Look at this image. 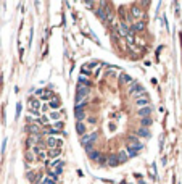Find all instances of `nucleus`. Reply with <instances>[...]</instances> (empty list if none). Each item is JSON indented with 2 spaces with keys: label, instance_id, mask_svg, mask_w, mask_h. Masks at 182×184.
Segmentation results:
<instances>
[{
  "label": "nucleus",
  "instance_id": "nucleus-1",
  "mask_svg": "<svg viewBox=\"0 0 182 184\" xmlns=\"http://www.w3.org/2000/svg\"><path fill=\"white\" fill-rule=\"evenodd\" d=\"M90 89L89 87H78V94H76V105H84V100H85V97L89 95Z\"/></svg>",
  "mask_w": 182,
  "mask_h": 184
},
{
  "label": "nucleus",
  "instance_id": "nucleus-2",
  "mask_svg": "<svg viewBox=\"0 0 182 184\" xmlns=\"http://www.w3.org/2000/svg\"><path fill=\"white\" fill-rule=\"evenodd\" d=\"M145 92V87H143L142 84H139V82H134L132 86H131V89H129V94L131 95H136V97H139L140 94H143Z\"/></svg>",
  "mask_w": 182,
  "mask_h": 184
},
{
  "label": "nucleus",
  "instance_id": "nucleus-3",
  "mask_svg": "<svg viewBox=\"0 0 182 184\" xmlns=\"http://www.w3.org/2000/svg\"><path fill=\"white\" fill-rule=\"evenodd\" d=\"M89 158L93 160V162H98V163H105V162H107V158L102 155L100 150H92V152H89Z\"/></svg>",
  "mask_w": 182,
  "mask_h": 184
},
{
  "label": "nucleus",
  "instance_id": "nucleus-4",
  "mask_svg": "<svg viewBox=\"0 0 182 184\" xmlns=\"http://www.w3.org/2000/svg\"><path fill=\"white\" fill-rule=\"evenodd\" d=\"M97 137H98V134H97V132L84 134V136H82V139H81V142H82V145H90V142L93 144L95 141H97Z\"/></svg>",
  "mask_w": 182,
  "mask_h": 184
},
{
  "label": "nucleus",
  "instance_id": "nucleus-5",
  "mask_svg": "<svg viewBox=\"0 0 182 184\" xmlns=\"http://www.w3.org/2000/svg\"><path fill=\"white\" fill-rule=\"evenodd\" d=\"M47 145H49L50 149H61L63 141H60V139H55V137H49V139H47Z\"/></svg>",
  "mask_w": 182,
  "mask_h": 184
},
{
  "label": "nucleus",
  "instance_id": "nucleus-6",
  "mask_svg": "<svg viewBox=\"0 0 182 184\" xmlns=\"http://www.w3.org/2000/svg\"><path fill=\"white\" fill-rule=\"evenodd\" d=\"M129 15L134 16V18H137V19H140V18L143 16V10H142L140 7H137V5H134V7H131V10H129Z\"/></svg>",
  "mask_w": 182,
  "mask_h": 184
},
{
  "label": "nucleus",
  "instance_id": "nucleus-7",
  "mask_svg": "<svg viewBox=\"0 0 182 184\" xmlns=\"http://www.w3.org/2000/svg\"><path fill=\"white\" fill-rule=\"evenodd\" d=\"M95 66H97V63H85L82 68H81V73L84 74V76H89V74H92V70H93V68Z\"/></svg>",
  "mask_w": 182,
  "mask_h": 184
},
{
  "label": "nucleus",
  "instance_id": "nucleus-8",
  "mask_svg": "<svg viewBox=\"0 0 182 184\" xmlns=\"http://www.w3.org/2000/svg\"><path fill=\"white\" fill-rule=\"evenodd\" d=\"M36 94L39 95L42 100H50V99H52V95H53L50 89H47V91H45V89H39V91H37Z\"/></svg>",
  "mask_w": 182,
  "mask_h": 184
},
{
  "label": "nucleus",
  "instance_id": "nucleus-9",
  "mask_svg": "<svg viewBox=\"0 0 182 184\" xmlns=\"http://www.w3.org/2000/svg\"><path fill=\"white\" fill-rule=\"evenodd\" d=\"M148 102H150V99H148V95H139L137 97V100H136V103H137V107H148Z\"/></svg>",
  "mask_w": 182,
  "mask_h": 184
},
{
  "label": "nucleus",
  "instance_id": "nucleus-10",
  "mask_svg": "<svg viewBox=\"0 0 182 184\" xmlns=\"http://www.w3.org/2000/svg\"><path fill=\"white\" fill-rule=\"evenodd\" d=\"M74 116H76V120L81 121L85 118V113H84V105H78L76 107V112H74Z\"/></svg>",
  "mask_w": 182,
  "mask_h": 184
},
{
  "label": "nucleus",
  "instance_id": "nucleus-11",
  "mask_svg": "<svg viewBox=\"0 0 182 184\" xmlns=\"http://www.w3.org/2000/svg\"><path fill=\"white\" fill-rule=\"evenodd\" d=\"M107 162H108L110 167H118V165H119V158H118V155H116V153L108 155V157H107Z\"/></svg>",
  "mask_w": 182,
  "mask_h": 184
},
{
  "label": "nucleus",
  "instance_id": "nucleus-12",
  "mask_svg": "<svg viewBox=\"0 0 182 184\" xmlns=\"http://www.w3.org/2000/svg\"><path fill=\"white\" fill-rule=\"evenodd\" d=\"M95 15H97L100 19H102V21H107V18H108V15H111V13H107V10H105V8H97V10H95Z\"/></svg>",
  "mask_w": 182,
  "mask_h": 184
},
{
  "label": "nucleus",
  "instance_id": "nucleus-13",
  "mask_svg": "<svg viewBox=\"0 0 182 184\" xmlns=\"http://www.w3.org/2000/svg\"><path fill=\"white\" fill-rule=\"evenodd\" d=\"M127 152V157H136V155L139 153V150H142V145H137V147H132V145H129V147L126 149Z\"/></svg>",
  "mask_w": 182,
  "mask_h": 184
},
{
  "label": "nucleus",
  "instance_id": "nucleus-14",
  "mask_svg": "<svg viewBox=\"0 0 182 184\" xmlns=\"http://www.w3.org/2000/svg\"><path fill=\"white\" fill-rule=\"evenodd\" d=\"M150 113H151V108H150V107H142V108L137 112V115L140 116V118H148Z\"/></svg>",
  "mask_w": 182,
  "mask_h": 184
},
{
  "label": "nucleus",
  "instance_id": "nucleus-15",
  "mask_svg": "<svg viewBox=\"0 0 182 184\" xmlns=\"http://www.w3.org/2000/svg\"><path fill=\"white\" fill-rule=\"evenodd\" d=\"M26 129L29 131L32 136H41V126H37V124H29Z\"/></svg>",
  "mask_w": 182,
  "mask_h": 184
},
{
  "label": "nucleus",
  "instance_id": "nucleus-16",
  "mask_svg": "<svg viewBox=\"0 0 182 184\" xmlns=\"http://www.w3.org/2000/svg\"><path fill=\"white\" fill-rule=\"evenodd\" d=\"M126 141H127V144H129V145H132V147H137V145H142V144L139 142V139H137V136H127Z\"/></svg>",
  "mask_w": 182,
  "mask_h": 184
},
{
  "label": "nucleus",
  "instance_id": "nucleus-17",
  "mask_svg": "<svg viewBox=\"0 0 182 184\" xmlns=\"http://www.w3.org/2000/svg\"><path fill=\"white\" fill-rule=\"evenodd\" d=\"M137 137H145V139H148V137H150V131H148L147 128H139V129H137Z\"/></svg>",
  "mask_w": 182,
  "mask_h": 184
},
{
  "label": "nucleus",
  "instance_id": "nucleus-18",
  "mask_svg": "<svg viewBox=\"0 0 182 184\" xmlns=\"http://www.w3.org/2000/svg\"><path fill=\"white\" fill-rule=\"evenodd\" d=\"M127 82H132V77L126 73H121L119 74V84H127Z\"/></svg>",
  "mask_w": 182,
  "mask_h": 184
},
{
  "label": "nucleus",
  "instance_id": "nucleus-19",
  "mask_svg": "<svg viewBox=\"0 0 182 184\" xmlns=\"http://www.w3.org/2000/svg\"><path fill=\"white\" fill-rule=\"evenodd\" d=\"M78 87H89V89H90V82L85 79L84 76H79V79H78Z\"/></svg>",
  "mask_w": 182,
  "mask_h": 184
},
{
  "label": "nucleus",
  "instance_id": "nucleus-20",
  "mask_svg": "<svg viewBox=\"0 0 182 184\" xmlns=\"http://www.w3.org/2000/svg\"><path fill=\"white\" fill-rule=\"evenodd\" d=\"M31 108L32 110H36V112H39V108H41V100L39 99H31Z\"/></svg>",
  "mask_w": 182,
  "mask_h": 184
},
{
  "label": "nucleus",
  "instance_id": "nucleus-21",
  "mask_svg": "<svg viewBox=\"0 0 182 184\" xmlns=\"http://www.w3.org/2000/svg\"><path fill=\"white\" fill-rule=\"evenodd\" d=\"M118 32H121V36H124V37H127V36H129V27H127V24L122 23V24L119 26V31H118Z\"/></svg>",
  "mask_w": 182,
  "mask_h": 184
},
{
  "label": "nucleus",
  "instance_id": "nucleus-22",
  "mask_svg": "<svg viewBox=\"0 0 182 184\" xmlns=\"http://www.w3.org/2000/svg\"><path fill=\"white\" fill-rule=\"evenodd\" d=\"M47 165H50V167H53V168H63V167H65V162H61V160H53L52 163H47Z\"/></svg>",
  "mask_w": 182,
  "mask_h": 184
},
{
  "label": "nucleus",
  "instance_id": "nucleus-23",
  "mask_svg": "<svg viewBox=\"0 0 182 184\" xmlns=\"http://www.w3.org/2000/svg\"><path fill=\"white\" fill-rule=\"evenodd\" d=\"M76 131H78V134L84 136V132H85V124H82L81 121H78V124H76Z\"/></svg>",
  "mask_w": 182,
  "mask_h": 184
},
{
  "label": "nucleus",
  "instance_id": "nucleus-24",
  "mask_svg": "<svg viewBox=\"0 0 182 184\" xmlns=\"http://www.w3.org/2000/svg\"><path fill=\"white\" fill-rule=\"evenodd\" d=\"M132 29H134V31H143V29H145V23H143V21H137L136 24L132 26Z\"/></svg>",
  "mask_w": 182,
  "mask_h": 184
},
{
  "label": "nucleus",
  "instance_id": "nucleus-25",
  "mask_svg": "<svg viewBox=\"0 0 182 184\" xmlns=\"http://www.w3.org/2000/svg\"><path fill=\"white\" fill-rule=\"evenodd\" d=\"M49 155H50L52 158H56L58 155H61V149H50L49 150Z\"/></svg>",
  "mask_w": 182,
  "mask_h": 184
},
{
  "label": "nucleus",
  "instance_id": "nucleus-26",
  "mask_svg": "<svg viewBox=\"0 0 182 184\" xmlns=\"http://www.w3.org/2000/svg\"><path fill=\"white\" fill-rule=\"evenodd\" d=\"M118 158H119V163H124V162H127V153L126 152H124V150H121L119 153H118Z\"/></svg>",
  "mask_w": 182,
  "mask_h": 184
},
{
  "label": "nucleus",
  "instance_id": "nucleus-27",
  "mask_svg": "<svg viewBox=\"0 0 182 184\" xmlns=\"http://www.w3.org/2000/svg\"><path fill=\"white\" fill-rule=\"evenodd\" d=\"M140 124H142V128H148V126L151 124V120L150 118H142L140 120Z\"/></svg>",
  "mask_w": 182,
  "mask_h": 184
},
{
  "label": "nucleus",
  "instance_id": "nucleus-28",
  "mask_svg": "<svg viewBox=\"0 0 182 184\" xmlns=\"http://www.w3.org/2000/svg\"><path fill=\"white\" fill-rule=\"evenodd\" d=\"M50 118H52V120H60V118H61V113H60V112H52Z\"/></svg>",
  "mask_w": 182,
  "mask_h": 184
},
{
  "label": "nucleus",
  "instance_id": "nucleus-29",
  "mask_svg": "<svg viewBox=\"0 0 182 184\" xmlns=\"http://www.w3.org/2000/svg\"><path fill=\"white\" fill-rule=\"evenodd\" d=\"M36 176H37V178H36L32 182H34V184H41V181H42V176H44V174H42V173H37Z\"/></svg>",
  "mask_w": 182,
  "mask_h": 184
},
{
  "label": "nucleus",
  "instance_id": "nucleus-30",
  "mask_svg": "<svg viewBox=\"0 0 182 184\" xmlns=\"http://www.w3.org/2000/svg\"><path fill=\"white\" fill-rule=\"evenodd\" d=\"M60 105H61L60 100H52V102H50V107H52V108H60Z\"/></svg>",
  "mask_w": 182,
  "mask_h": 184
},
{
  "label": "nucleus",
  "instance_id": "nucleus-31",
  "mask_svg": "<svg viewBox=\"0 0 182 184\" xmlns=\"http://www.w3.org/2000/svg\"><path fill=\"white\" fill-rule=\"evenodd\" d=\"M36 174H37V173H34V171H27V179H29V181H34V179H36Z\"/></svg>",
  "mask_w": 182,
  "mask_h": 184
},
{
  "label": "nucleus",
  "instance_id": "nucleus-32",
  "mask_svg": "<svg viewBox=\"0 0 182 184\" xmlns=\"http://www.w3.org/2000/svg\"><path fill=\"white\" fill-rule=\"evenodd\" d=\"M53 126H55V131H60V129L63 128V123H61V121H56Z\"/></svg>",
  "mask_w": 182,
  "mask_h": 184
},
{
  "label": "nucleus",
  "instance_id": "nucleus-33",
  "mask_svg": "<svg viewBox=\"0 0 182 184\" xmlns=\"http://www.w3.org/2000/svg\"><path fill=\"white\" fill-rule=\"evenodd\" d=\"M26 158L32 162V160H34V153H32V152H27V153H26Z\"/></svg>",
  "mask_w": 182,
  "mask_h": 184
},
{
  "label": "nucleus",
  "instance_id": "nucleus-34",
  "mask_svg": "<svg viewBox=\"0 0 182 184\" xmlns=\"http://www.w3.org/2000/svg\"><path fill=\"white\" fill-rule=\"evenodd\" d=\"M20 112H21V103L16 105V116H20Z\"/></svg>",
  "mask_w": 182,
  "mask_h": 184
},
{
  "label": "nucleus",
  "instance_id": "nucleus-35",
  "mask_svg": "<svg viewBox=\"0 0 182 184\" xmlns=\"http://www.w3.org/2000/svg\"><path fill=\"white\" fill-rule=\"evenodd\" d=\"M44 184H53V182H52V181H50V179H47V181H45V182H44Z\"/></svg>",
  "mask_w": 182,
  "mask_h": 184
}]
</instances>
